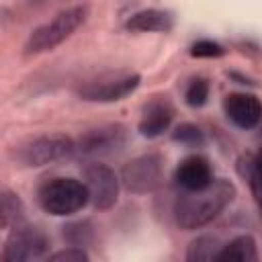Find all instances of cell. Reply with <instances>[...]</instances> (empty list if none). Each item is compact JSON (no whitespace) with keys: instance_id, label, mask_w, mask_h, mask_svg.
Masks as SVG:
<instances>
[{"instance_id":"cell-1","label":"cell","mask_w":262,"mask_h":262,"mask_svg":"<svg viewBox=\"0 0 262 262\" xmlns=\"http://www.w3.org/2000/svg\"><path fill=\"white\" fill-rule=\"evenodd\" d=\"M235 184L227 178L213 180L201 190H182L174 201V219L178 227L192 231L217 219L235 199Z\"/></svg>"},{"instance_id":"cell-2","label":"cell","mask_w":262,"mask_h":262,"mask_svg":"<svg viewBox=\"0 0 262 262\" xmlns=\"http://www.w3.org/2000/svg\"><path fill=\"white\" fill-rule=\"evenodd\" d=\"M88 14H90V8L86 4L70 6L61 12H57L51 20L37 27L29 35V39L25 43V53L27 55H37V53H43V51H51L53 47L63 43L68 37H72L86 23Z\"/></svg>"},{"instance_id":"cell-3","label":"cell","mask_w":262,"mask_h":262,"mask_svg":"<svg viewBox=\"0 0 262 262\" xmlns=\"http://www.w3.org/2000/svg\"><path fill=\"white\" fill-rule=\"evenodd\" d=\"M39 207L55 217H66L78 213L90 203V192L86 182L76 178H51L43 182L37 190Z\"/></svg>"},{"instance_id":"cell-4","label":"cell","mask_w":262,"mask_h":262,"mask_svg":"<svg viewBox=\"0 0 262 262\" xmlns=\"http://www.w3.org/2000/svg\"><path fill=\"white\" fill-rule=\"evenodd\" d=\"M76 154V141L66 133H47L14 145V160L25 168H41Z\"/></svg>"},{"instance_id":"cell-5","label":"cell","mask_w":262,"mask_h":262,"mask_svg":"<svg viewBox=\"0 0 262 262\" xmlns=\"http://www.w3.org/2000/svg\"><path fill=\"white\" fill-rule=\"evenodd\" d=\"M127 139H129V133H127L125 125H121V123L100 125V127L84 131L78 137L76 154H80L82 158H88V160L115 156L125 149Z\"/></svg>"},{"instance_id":"cell-6","label":"cell","mask_w":262,"mask_h":262,"mask_svg":"<svg viewBox=\"0 0 262 262\" xmlns=\"http://www.w3.org/2000/svg\"><path fill=\"white\" fill-rule=\"evenodd\" d=\"M49 237L43 229L35 225L12 227L8 239L2 248V262H31L39 260L49 252Z\"/></svg>"},{"instance_id":"cell-7","label":"cell","mask_w":262,"mask_h":262,"mask_svg":"<svg viewBox=\"0 0 262 262\" xmlns=\"http://www.w3.org/2000/svg\"><path fill=\"white\" fill-rule=\"evenodd\" d=\"M164 178V158L160 154H143L127 162L121 170V184L133 194H145L160 186Z\"/></svg>"},{"instance_id":"cell-8","label":"cell","mask_w":262,"mask_h":262,"mask_svg":"<svg viewBox=\"0 0 262 262\" xmlns=\"http://www.w3.org/2000/svg\"><path fill=\"white\" fill-rule=\"evenodd\" d=\"M141 84L139 74H111L86 82L80 88V98L88 102H117L133 94Z\"/></svg>"},{"instance_id":"cell-9","label":"cell","mask_w":262,"mask_h":262,"mask_svg":"<svg viewBox=\"0 0 262 262\" xmlns=\"http://www.w3.org/2000/svg\"><path fill=\"white\" fill-rule=\"evenodd\" d=\"M84 182L90 192V203L96 211H108L119 199L121 178L113 168L100 162H88L84 166Z\"/></svg>"},{"instance_id":"cell-10","label":"cell","mask_w":262,"mask_h":262,"mask_svg":"<svg viewBox=\"0 0 262 262\" xmlns=\"http://www.w3.org/2000/svg\"><path fill=\"white\" fill-rule=\"evenodd\" d=\"M223 111L227 119L239 129H254L262 121V102L258 96L248 92L227 94L223 100Z\"/></svg>"},{"instance_id":"cell-11","label":"cell","mask_w":262,"mask_h":262,"mask_svg":"<svg viewBox=\"0 0 262 262\" xmlns=\"http://www.w3.org/2000/svg\"><path fill=\"white\" fill-rule=\"evenodd\" d=\"M174 119V106L166 96H154L147 100L141 108V117L137 123V129L143 137H160L164 131L170 129Z\"/></svg>"},{"instance_id":"cell-12","label":"cell","mask_w":262,"mask_h":262,"mask_svg":"<svg viewBox=\"0 0 262 262\" xmlns=\"http://www.w3.org/2000/svg\"><path fill=\"white\" fill-rule=\"evenodd\" d=\"M174 180L182 190H201L213 182V168L207 158L188 156L178 164Z\"/></svg>"},{"instance_id":"cell-13","label":"cell","mask_w":262,"mask_h":262,"mask_svg":"<svg viewBox=\"0 0 262 262\" xmlns=\"http://www.w3.org/2000/svg\"><path fill=\"white\" fill-rule=\"evenodd\" d=\"M174 25V16L168 12V10H160V8H145V10H139L135 14H131L125 23V29L127 31H133V33H166L170 31Z\"/></svg>"},{"instance_id":"cell-14","label":"cell","mask_w":262,"mask_h":262,"mask_svg":"<svg viewBox=\"0 0 262 262\" xmlns=\"http://www.w3.org/2000/svg\"><path fill=\"white\" fill-rule=\"evenodd\" d=\"M221 262H256L258 260V248H256V239L248 233L233 237L231 242L223 244V248L219 250L217 258Z\"/></svg>"},{"instance_id":"cell-15","label":"cell","mask_w":262,"mask_h":262,"mask_svg":"<svg viewBox=\"0 0 262 262\" xmlns=\"http://www.w3.org/2000/svg\"><path fill=\"white\" fill-rule=\"evenodd\" d=\"M25 221V205L18 194L10 190H2L0 194V225L2 229L18 227Z\"/></svg>"},{"instance_id":"cell-16","label":"cell","mask_w":262,"mask_h":262,"mask_svg":"<svg viewBox=\"0 0 262 262\" xmlns=\"http://www.w3.org/2000/svg\"><path fill=\"white\" fill-rule=\"evenodd\" d=\"M223 244L215 235H199L196 239L190 242L186 250V260L188 262H203V260H215Z\"/></svg>"},{"instance_id":"cell-17","label":"cell","mask_w":262,"mask_h":262,"mask_svg":"<svg viewBox=\"0 0 262 262\" xmlns=\"http://www.w3.org/2000/svg\"><path fill=\"white\" fill-rule=\"evenodd\" d=\"M61 235L70 246H88L94 239V227L88 219L82 221H72L61 227Z\"/></svg>"},{"instance_id":"cell-18","label":"cell","mask_w":262,"mask_h":262,"mask_svg":"<svg viewBox=\"0 0 262 262\" xmlns=\"http://www.w3.org/2000/svg\"><path fill=\"white\" fill-rule=\"evenodd\" d=\"M172 139L176 143H182V145H188V147H201V145H205V133L194 123H180L178 127H174Z\"/></svg>"},{"instance_id":"cell-19","label":"cell","mask_w":262,"mask_h":262,"mask_svg":"<svg viewBox=\"0 0 262 262\" xmlns=\"http://www.w3.org/2000/svg\"><path fill=\"white\" fill-rule=\"evenodd\" d=\"M207 98H209V82L205 78H194L186 86V92H184L186 104L192 106V108H199L207 102Z\"/></svg>"},{"instance_id":"cell-20","label":"cell","mask_w":262,"mask_h":262,"mask_svg":"<svg viewBox=\"0 0 262 262\" xmlns=\"http://www.w3.org/2000/svg\"><path fill=\"white\" fill-rule=\"evenodd\" d=\"M190 55L192 57H221V55H225V47L217 41L201 39L190 45Z\"/></svg>"},{"instance_id":"cell-21","label":"cell","mask_w":262,"mask_h":262,"mask_svg":"<svg viewBox=\"0 0 262 262\" xmlns=\"http://www.w3.org/2000/svg\"><path fill=\"white\" fill-rule=\"evenodd\" d=\"M47 260L49 262H88L90 256H88V252L82 246H70L66 250H59V252L49 254Z\"/></svg>"}]
</instances>
